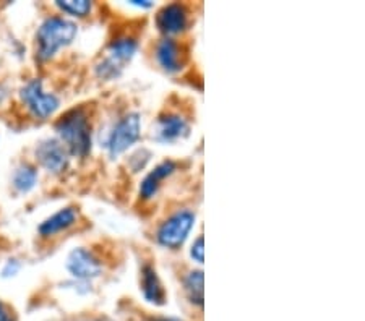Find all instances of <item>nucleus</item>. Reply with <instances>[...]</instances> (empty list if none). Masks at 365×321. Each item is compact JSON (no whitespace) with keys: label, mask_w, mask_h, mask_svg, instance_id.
<instances>
[{"label":"nucleus","mask_w":365,"mask_h":321,"mask_svg":"<svg viewBox=\"0 0 365 321\" xmlns=\"http://www.w3.org/2000/svg\"><path fill=\"white\" fill-rule=\"evenodd\" d=\"M60 143L69 155L86 157L91 151V124L83 109H71L55 124Z\"/></svg>","instance_id":"nucleus-1"},{"label":"nucleus","mask_w":365,"mask_h":321,"mask_svg":"<svg viewBox=\"0 0 365 321\" xmlns=\"http://www.w3.org/2000/svg\"><path fill=\"white\" fill-rule=\"evenodd\" d=\"M76 36V24L62 17H50L38 29V59L49 60Z\"/></svg>","instance_id":"nucleus-2"},{"label":"nucleus","mask_w":365,"mask_h":321,"mask_svg":"<svg viewBox=\"0 0 365 321\" xmlns=\"http://www.w3.org/2000/svg\"><path fill=\"white\" fill-rule=\"evenodd\" d=\"M138 49L137 41L128 36L117 38L107 48L106 57L96 65V75L101 80H116L125 69L127 64L132 62Z\"/></svg>","instance_id":"nucleus-3"},{"label":"nucleus","mask_w":365,"mask_h":321,"mask_svg":"<svg viewBox=\"0 0 365 321\" xmlns=\"http://www.w3.org/2000/svg\"><path fill=\"white\" fill-rule=\"evenodd\" d=\"M193 226H195V213L188 210L177 211L159 226L156 241L159 245L171 250H177L184 245L185 241H187L188 234L192 231Z\"/></svg>","instance_id":"nucleus-4"},{"label":"nucleus","mask_w":365,"mask_h":321,"mask_svg":"<svg viewBox=\"0 0 365 321\" xmlns=\"http://www.w3.org/2000/svg\"><path fill=\"white\" fill-rule=\"evenodd\" d=\"M142 134V120L140 115L132 112V114L123 115L112 129L109 140H107V151L111 157H117L122 152H125L135 141L140 138Z\"/></svg>","instance_id":"nucleus-5"},{"label":"nucleus","mask_w":365,"mask_h":321,"mask_svg":"<svg viewBox=\"0 0 365 321\" xmlns=\"http://www.w3.org/2000/svg\"><path fill=\"white\" fill-rule=\"evenodd\" d=\"M22 99L28 106L31 114L38 119H48L59 109L60 101L55 94L46 93L43 88V81L39 78L29 80L22 88Z\"/></svg>","instance_id":"nucleus-6"},{"label":"nucleus","mask_w":365,"mask_h":321,"mask_svg":"<svg viewBox=\"0 0 365 321\" xmlns=\"http://www.w3.org/2000/svg\"><path fill=\"white\" fill-rule=\"evenodd\" d=\"M36 159L46 171L62 174L69 167V151L59 140L49 138L39 143V146L36 148Z\"/></svg>","instance_id":"nucleus-7"},{"label":"nucleus","mask_w":365,"mask_h":321,"mask_svg":"<svg viewBox=\"0 0 365 321\" xmlns=\"http://www.w3.org/2000/svg\"><path fill=\"white\" fill-rule=\"evenodd\" d=\"M67 268H69L71 276L81 279V281H90V279L97 278L102 269L99 259L86 248H75L69 255Z\"/></svg>","instance_id":"nucleus-8"},{"label":"nucleus","mask_w":365,"mask_h":321,"mask_svg":"<svg viewBox=\"0 0 365 321\" xmlns=\"http://www.w3.org/2000/svg\"><path fill=\"white\" fill-rule=\"evenodd\" d=\"M188 24V12L182 3H169L156 15V27L163 34L169 36L182 33Z\"/></svg>","instance_id":"nucleus-9"},{"label":"nucleus","mask_w":365,"mask_h":321,"mask_svg":"<svg viewBox=\"0 0 365 321\" xmlns=\"http://www.w3.org/2000/svg\"><path fill=\"white\" fill-rule=\"evenodd\" d=\"M190 134L188 122L179 114H166L159 117L156 127V140L161 143H172L185 138Z\"/></svg>","instance_id":"nucleus-10"},{"label":"nucleus","mask_w":365,"mask_h":321,"mask_svg":"<svg viewBox=\"0 0 365 321\" xmlns=\"http://www.w3.org/2000/svg\"><path fill=\"white\" fill-rule=\"evenodd\" d=\"M177 169L176 162L174 161H163L161 164H158L154 169L143 178L140 183V197L143 200H151V198L156 195L161 188V182L164 178H167L171 174H174V171Z\"/></svg>","instance_id":"nucleus-11"},{"label":"nucleus","mask_w":365,"mask_h":321,"mask_svg":"<svg viewBox=\"0 0 365 321\" xmlns=\"http://www.w3.org/2000/svg\"><path fill=\"white\" fill-rule=\"evenodd\" d=\"M156 59L158 64L161 65L163 70L167 73H177L182 70V54L181 48L176 41L171 38H164L159 41L156 48Z\"/></svg>","instance_id":"nucleus-12"},{"label":"nucleus","mask_w":365,"mask_h":321,"mask_svg":"<svg viewBox=\"0 0 365 321\" xmlns=\"http://www.w3.org/2000/svg\"><path fill=\"white\" fill-rule=\"evenodd\" d=\"M142 292L143 297L153 305H163L166 302V292H164L163 283L151 264H145L142 268Z\"/></svg>","instance_id":"nucleus-13"},{"label":"nucleus","mask_w":365,"mask_h":321,"mask_svg":"<svg viewBox=\"0 0 365 321\" xmlns=\"http://www.w3.org/2000/svg\"><path fill=\"white\" fill-rule=\"evenodd\" d=\"M76 219H78V211H76L75 208L71 206L64 208V210H60L55 214H53L50 217L46 219V221L38 227V231L43 237L55 236L57 232H62L65 231V229L74 226Z\"/></svg>","instance_id":"nucleus-14"},{"label":"nucleus","mask_w":365,"mask_h":321,"mask_svg":"<svg viewBox=\"0 0 365 321\" xmlns=\"http://www.w3.org/2000/svg\"><path fill=\"white\" fill-rule=\"evenodd\" d=\"M185 285V292H187V297L190 302L193 305H198L202 307L203 305V271L200 269H195V271H190L187 276L184 279Z\"/></svg>","instance_id":"nucleus-15"},{"label":"nucleus","mask_w":365,"mask_h":321,"mask_svg":"<svg viewBox=\"0 0 365 321\" xmlns=\"http://www.w3.org/2000/svg\"><path fill=\"white\" fill-rule=\"evenodd\" d=\"M36 180H38V172L29 164H22L13 174V187L20 193L29 192L36 185Z\"/></svg>","instance_id":"nucleus-16"},{"label":"nucleus","mask_w":365,"mask_h":321,"mask_svg":"<svg viewBox=\"0 0 365 321\" xmlns=\"http://www.w3.org/2000/svg\"><path fill=\"white\" fill-rule=\"evenodd\" d=\"M57 7L71 17L83 18L91 12L92 3L88 0H67V2H57Z\"/></svg>","instance_id":"nucleus-17"},{"label":"nucleus","mask_w":365,"mask_h":321,"mask_svg":"<svg viewBox=\"0 0 365 321\" xmlns=\"http://www.w3.org/2000/svg\"><path fill=\"white\" fill-rule=\"evenodd\" d=\"M205 247H203V236H200L197 241L193 242V245H192V248H190V255H192V258L195 259V262L197 263H203V250Z\"/></svg>","instance_id":"nucleus-18"},{"label":"nucleus","mask_w":365,"mask_h":321,"mask_svg":"<svg viewBox=\"0 0 365 321\" xmlns=\"http://www.w3.org/2000/svg\"><path fill=\"white\" fill-rule=\"evenodd\" d=\"M18 269H20V263L17 262V259H10V262L7 263V266H5L4 271H2L4 278L15 276V274L18 273Z\"/></svg>","instance_id":"nucleus-19"},{"label":"nucleus","mask_w":365,"mask_h":321,"mask_svg":"<svg viewBox=\"0 0 365 321\" xmlns=\"http://www.w3.org/2000/svg\"><path fill=\"white\" fill-rule=\"evenodd\" d=\"M0 321H17L12 310H10L4 302H0Z\"/></svg>","instance_id":"nucleus-20"},{"label":"nucleus","mask_w":365,"mask_h":321,"mask_svg":"<svg viewBox=\"0 0 365 321\" xmlns=\"http://www.w3.org/2000/svg\"><path fill=\"white\" fill-rule=\"evenodd\" d=\"M132 5H137V7H142V8H148V7H151V2H145V0H143V2H142V0H133V2H132Z\"/></svg>","instance_id":"nucleus-21"},{"label":"nucleus","mask_w":365,"mask_h":321,"mask_svg":"<svg viewBox=\"0 0 365 321\" xmlns=\"http://www.w3.org/2000/svg\"><path fill=\"white\" fill-rule=\"evenodd\" d=\"M4 98H5V91H4L2 88H0V103H2Z\"/></svg>","instance_id":"nucleus-22"},{"label":"nucleus","mask_w":365,"mask_h":321,"mask_svg":"<svg viewBox=\"0 0 365 321\" xmlns=\"http://www.w3.org/2000/svg\"><path fill=\"white\" fill-rule=\"evenodd\" d=\"M153 321H172V320H166V318H156V320H153Z\"/></svg>","instance_id":"nucleus-23"}]
</instances>
